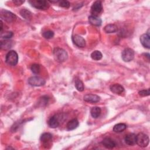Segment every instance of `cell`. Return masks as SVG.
<instances>
[{"label": "cell", "mask_w": 150, "mask_h": 150, "mask_svg": "<svg viewBox=\"0 0 150 150\" xmlns=\"http://www.w3.org/2000/svg\"><path fill=\"white\" fill-rule=\"evenodd\" d=\"M12 46V42L8 40V39H5L1 42V48L2 49H8Z\"/></svg>", "instance_id": "cb8c5ba5"}, {"label": "cell", "mask_w": 150, "mask_h": 150, "mask_svg": "<svg viewBox=\"0 0 150 150\" xmlns=\"http://www.w3.org/2000/svg\"><path fill=\"white\" fill-rule=\"evenodd\" d=\"M54 36V33L52 30H47L43 33V36L46 39L52 38Z\"/></svg>", "instance_id": "4316f807"}, {"label": "cell", "mask_w": 150, "mask_h": 150, "mask_svg": "<svg viewBox=\"0 0 150 150\" xmlns=\"http://www.w3.org/2000/svg\"><path fill=\"white\" fill-rule=\"evenodd\" d=\"M28 83L32 86H42L45 84V80L38 76H33L28 79Z\"/></svg>", "instance_id": "52a82bcc"}, {"label": "cell", "mask_w": 150, "mask_h": 150, "mask_svg": "<svg viewBox=\"0 0 150 150\" xmlns=\"http://www.w3.org/2000/svg\"><path fill=\"white\" fill-rule=\"evenodd\" d=\"M53 56L54 59L59 63L66 61L68 57V54L66 51L60 47H56L54 49Z\"/></svg>", "instance_id": "6da1fadb"}, {"label": "cell", "mask_w": 150, "mask_h": 150, "mask_svg": "<svg viewBox=\"0 0 150 150\" xmlns=\"http://www.w3.org/2000/svg\"><path fill=\"white\" fill-rule=\"evenodd\" d=\"M101 144L105 148L107 149H112L116 145L115 141L110 138H105L102 141Z\"/></svg>", "instance_id": "7c38bea8"}, {"label": "cell", "mask_w": 150, "mask_h": 150, "mask_svg": "<svg viewBox=\"0 0 150 150\" xmlns=\"http://www.w3.org/2000/svg\"><path fill=\"white\" fill-rule=\"evenodd\" d=\"M29 3L34 8L40 9V10H46L49 8V4L46 1L42 0H31L28 1Z\"/></svg>", "instance_id": "277c9868"}, {"label": "cell", "mask_w": 150, "mask_h": 150, "mask_svg": "<svg viewBox=\"0 0 150 150\" xmlns=\"http://www.w3.org/2000/svg\"><path fill=\"white\" fill-rule=\"evenodd\" d=\"M103 9L102 3L100 1H95L91 7V13L93 16H97L99 14Z\"/></svg>", "instance_id": "ba28073f"}, {"label": "cell", "mask_w": 150, "mask_h": 150, "mask_svg": "<svg viewBox=\"0 0 150 150\" xmlns=\"http://www.w3.org/2000/svg\"><path fill=\"white\" fill-rule=\"evenodd\" d=\"M18 56L17 53L14 50H11L6 55L5 62L10 66H15L18 63Z\"/></svg>", "instance_id": "7a4b0ae2"}, {"label": "cell", "mask_w": 150, "mask_h": 150, "mask_svg": "<svg viewBox=\"0 0 150 150\" xmlns=\"http://www.w3.org/2000/svg\"><path fill=\"white\" fill-rule=\"evenodd\" d=\"M20 14L23 18L27 20H30L32 18V13L26 9H21L20 11Z\"/></svg>", "instance_id": "7402d4cb"}, {"label": "cell", "mask_w": 150, "mask_h": 150, "mask_svg": "<svg viewBox=\"0 0 150 150\" xmlns=\"http://www.w3.org/2000/svg\"><path fill=\"white\" fill-rule=\"evenodd\" d=\"M90 113L91 116L94 118H98L101 114V108L98 107H93L90 111Z\"/></svg>", "instance_id": "44dd1931"}, {"label": "cell", "mask_w": 150, "mask_h": 150, "mask_svg": "<svg viewBox=\"0 0 150 150\" xmlns=\"http://www.w3.org/2000/svg\"><path fill=\"white\" fill-rule=\"evenodd\" d=\"M121 57L124 62H129L134 57V51L131 48H126L122 51Z\"/></svg>", "instance_id": "5b68a950"}, {"label": "cell", "mask_w": 150, "mask_h": 150, "mask_svg": "<svg viewBox=\"0 0 150 150\" xmlns=\"http://www.w3.org/2000/svg\"><path fill=\"white\" fill-rule=\"evenodd\" d=\"M30 69L34 74H38L40 70V65L38 64H33L32 65Z\"/></svg>", "instance_id": "484cf974"}, {"label": "cell", "mask_w": 150, "mask_h": 150, "mask_svg": "<svg viewBox=\"0 0 150 150\" xmlns=\"http://www.w3.org/2000/svg\"><path fill=\"white\" fill-rule=\"evenodd\" d=\"M13 2L17 6H19L21 5H22L23 2H24V1H20V0H15V1H13Z\"/></svg>", "instance_id": "4dcf8cb0"}, {"label": "cell", "mask_w": 150, "mask_h": 150, "mask_svg": "<svg viewBox=\"0 0 150 150\" xmlns=\"http://www.w3.org/2000/svg\"><path fill=\"white\" fill-rule=\"evenodd\" d=\"M149 142V137L148 135L140 132L136 135V144L141 147H146Z\"/></svg>", "instance_id": "3957f363"}, {"label": "cell", "mask_w": 150, "mask_h": 150, "mask_svg": "<svg viewBox=\"0 0 150 150\" xmlns=\"http://www.w3.org/2000/svg\"><path fill=\"white\" fill-rule=\"evenodd\" d=\"M75 86L76 89L79 91H83L84 90V85L83 82L79 79H76L75 80Z\"/></svg>", "instance_id": "d4e9b609"}, {"label": "cell", "mask_w": 150, "mask_h": 150, "mask_svg": "<svg viewBox=\"0 0 150 150\" xmlns=\"http://www.w3.org/2000/svg\"><path fill=\"white\" fill-rule=\"evenodd\" d=\"M88 21L91 25L97 26H100L102 23V21L100 18L93 15H91L88 17Z\"/></svg>", "instance_id": "9a60e30c"}, {"label": "cell", "mask_w": 150, "mask_h": 150, "mask_svg": "<svg viewBox=\"0 0 150 150\" xmlns=\"http://www.w3.org/2000/svg\"><path fill=\"white\" fill-rule=\"evenodd\" d=\"M127 128L126 124L124 123H119L114 126L113 131L115 132H123Z\"/></svg>", "instance_id": "ffe728a7"}, {"label": "cell", "mask_w": 150, "mask_h": 150, "mask_svg": "<svg viewBox=\"0 0 150 150\" xmlns=\"http://www.w3.org/2000/svg\"><path fill=\"white\" fill-rule=\"evenodd\" d=\"M1 18L8 22H12L16 19V16L10 11L2 9L1 11Z\"/></svg>", "instance_id": "8992f818"}, {"label": "cell", "mask_w": 150, "mask_h": 150, "mask_svg": "<svg viewBox=\"0 0 150 150\" xmlns=\"http://www.w3.org/2000/svg\"><path fill=\"white\" fill-rule=\"evenodd\" d=\"M59 5L63 8H69L70 6V2L67 1H59Z\"/></svg>", "instance_id": "f546056e"}, {"label": "cell", "mask_w": 150, "mask_h": 150, "mask_svg": "<svg viewBox=\"0 0 150 150\" xmlns=\"http://www.w3.org/2000/svg\"><path fill=\"white\" fill-rule=\"evenodd\" d=\"M79 123L77 119H73L67 122L66 128L68 130H73L79 126Z\"/></svg>", "instance_id": "ac0fdd59"}, {"label": "cell", "mask_w": 150, "mask_h": 150, "mask_svg": "<svg viewBox=\"0 0 150 150\" xmlns=\"http://www.w3.org/2000/svg\"><path fill=\"white\" fill-rule=\"evenodd\" d=\"M52 135L48 132L43 133L40 137V141L45 145L48 144L52 141Z\"/></svg>", "instance_id": "2e32d148"}, {"label": "cell", "mask_w": 150, "mask_h": 150, "mask_svg": "<svg viewBox=\"0 0 150 150\" xmlns=\"http://www.w3.org/2000/svg\"><path fill=\"white\" fill-rule=\"evenodd\" d=\"M103 57L102 53L98 50H94L91 54V57L94 60H100Z\"/></svg>", "instance_id": "603a6c76"}, {"label": "cell", "mask_w": 150, "mask_h": 150, "mask_svg": "<svg viewBox=\"0 0 150 150\" xmlns=\"http://www.w3.org/2000/svg\"><path fill=\"white\" fill-rule=\"evenodd\" d=\"M139 94L140 96L142 97H145V96H148L149 95V89H147V90H142L139 91Z\"/></svg>", "instance_id": "f1b7e54d"}, {"label": "cell", "mask_w": 150, "mask_h": 150, "mask_svg": "<svg viewBox=\"0 0 150 150\" xmlns=\"http://www.w3.org/2000/svg\"><path fill=\"white\" fill-rule=\"evenodd\" d=\"M73 42L79 47H84L86 46V41L84 39L78 35H74L72 36Z\"/></svg>", "instance_id": "9c48e42d"}, {"label": "cell", "mask_w": 150, "mask_h": 150, "mask_svg": "<svg viewBox=\"0 0 150 150\" xmlns=\"http://www.w3.org/2000/svg\"><path fill=\"white\" fill-rule=\"evenodd\" d=\"M13 36V33L12 32H5V33H1V38L5 39H9Z\"/></svg>", "instance_id": "83f0119b"}, {"label": "cell", "mask_w": 150, "mask_h": 150, "mask_svg": "<svg viewBox=\"0 0 150 150\" xmlns=\"http://www.w3.org/2000/svg\"><path fill=\"white\" fill-rule=\"evenodd\" d=\"M140 42L144 47H146L148 49L150 48V39L148 32L147 33L143 34L140 36Z\"/></svg>", "instance_id": "30bf717a"}, {"label": "cell", "mask_w": 150, "mask_h": 150, "mask_svg": "<svg viewBox=\"0 0 150 150\" xmlns=\"http://www.w3.org/2000/svg\"><path fill=\"white\" fill-rule=\"evenodd\" d=\"M104 30L106 33H114L117 31L118 27L114 24H108L104 27Z\"/></svg>", "instance_id": "d6986e66"}, {"label": "cell", "mask_w": 150, "mask_h": 150, "mask_svg": "<svg viewBox=\"0 0 150 150\" xmlns=\"http://www.w3.org/2000/svg\"><path fill=\"white\" fill-rule=\"evenodd\" d=\"M110 88L111 92L116 94H121L124 91V87L120 84H117V83L112 84L110 86Z\"/></svg>", "instance_id": "4fadbf2b"}, {"label": "cell", "mask_w": 150, "mask_h": 150, "mask_svg": "<svg viewBox=\"0 0 150 150\" xmlns=\"http://www.w3.org/2000/svg\"><path fill=\"white\" fill-rule=\"evenodd\" d=\"M83 99L85 101L88 102V103H97L100 100V97L96 94H86Z\"/></svg>", "instance_id": "8fae6325"}, {"label": "cell", "mask_w": 150, "mask_h": 150, "mask_svg": "<svg viewBox=\"0 0 150 150\" xmlns=\"http://www.w3.org/2000/svg\"><path fill=\"white\" fill-rule=\"evenodd\" d=\"M50 128H57L59 125V121L57 115H54L52 117L48 122Z\"/></svg>", "instance_id": "e0dca14e"}, {"label": "cell", "mask_w": 150, "mask_h": 150, "mask_svg": "<svg viewBox=\"0 0 150 150\" xmlns=\"http://www.w3.org/2000/svg\"><path fill=\"white\" fill-rule=\"evenodd\" d=\"M125 142L128 145H133L136 144V135L130 133L126 135L125 137Z\"/></svg>", "instance_id": "5bb4252c"}]
</instances>
